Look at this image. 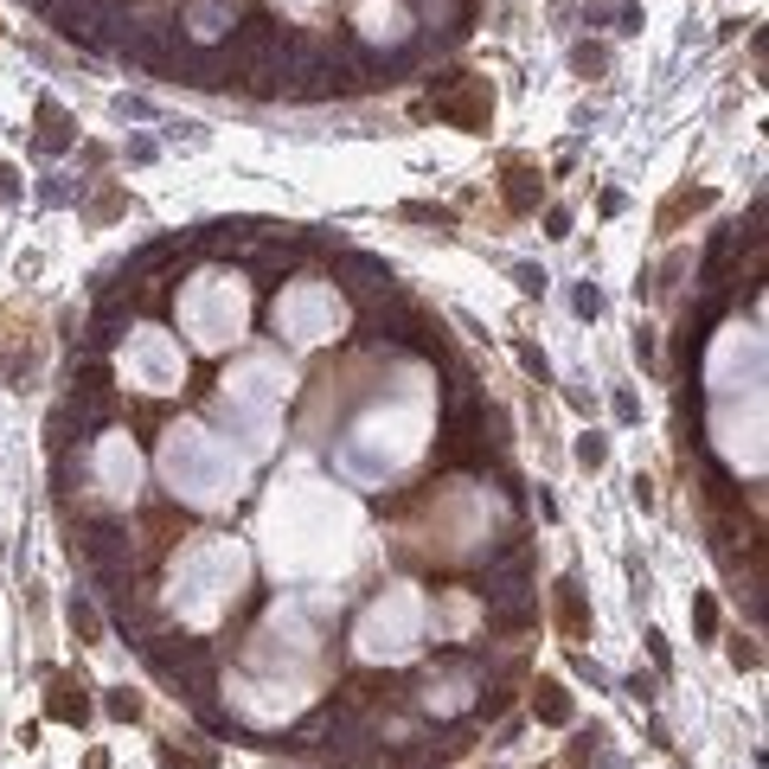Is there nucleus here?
Masks as SVG:
<instances>
[{"mask_svg":"<svg viewBox=\"0 0 769 769\" xmlns=\"http://www.w3.org/2000/svg\"><path fill=\"white\" fill-rule=\"evenodd\" d=\"M136 379L148 392H167V385H174V353H167L161 334H141L136 341Z\"/></svg>","mask_w":769,"mask_h":769,"instance_id":"5","label":"nucleus"},{"mask_svg":"<svg viewBox=\"0 0 769 769\" xmlns=\"http://www.w3.org/2000/svg\"><path fill=\"white\" fill-rule=\"evenodd\" d=\"M469 687H475V674H469V667L430 674V680L418 687V705H423V712H462V705H469Z\"/></svg>","mask_w":769,"mask_h":769,"instance_id":"4","label":"nucleus"},{"mask_svg":"<svg viewBox=\"0 0 769 769\" xmlns=\"http://www.w3.org/2000/svg\"><path fill=\"white\" fill-rule=\"evenodd\" d=\"M59 725H84L90 718V687L77 680V674H65V680H52V705H46Z\"/></svg>","mask_w":769,"mask_h":769,"instance_id":"6","label":"nucleus"},{"mask_svg":"<svg viewBox=\"0 0 769 769\" xmlns=\"http://www.w3.org/2000/svg\"><path fill=\"white\" fill-rule=\"evenodd\" d=\"M603 456H610V449H603V436H584V449H577V462H584V469H603Z\"/></svg>","mask_w":769,"mask_h":769,"instance_id":"13","label":"nucleus"},{"mask_svg":"<svg viewBox=\"0 0 769 769\" xmlns=\"http://www.w3.org/2000/svg\"><path fill=\"white\" fill-rule=\"evenodd\" d=\"M411 648H418V603L411 597H385L366 616V629H359V654L366 661H405Z\"/></svg>","mask_w":769,"mask_h":769,"instance_id":"2","label":"nucleus"},{"mask_svg":"<svg viewBox=\"0 0 769 769\" xmlns=\"http://www.w3.org/2000/svg\"><path fill=\"white\" fill-rule=\"evenodd\" d=\"M161 462H167V482L180 494H193V500H218V494H231V482H238V469L212 449L200 430H174L167 449H161Z\"/></svg>","mask_w":769,"mask_h":769,"instance_id":"1","label":"nucleus"},{"mask_svg":"<svg viewBox=\"0 0 769 769\" xmlns=\"http://www.w3.org/2000/svg\"><path fill=\"white\" fill-rule=\"evenodd\" d=\"M161 769H212V751H174V744H161Z\"/></svg>","mask_w":769,"mask_h":769,"instance_id":"10","label":"nucleus"},{"mask_svg":"<svg viewBox=\"0 0 769 769\" xmlns=\"http://www.w3.org/2000/svg\"><path fill=\"white\" fill-rule=\"evenodd\" d=\"M693 623H700V635L718 629V603H712V597H700V603H693Z\"/></svg>","mask_w":769,"mask_h":769,"instance_id":"14","label":"nucleus"},{"mask_svg":"<svg viewBox=\"0 0 769 769\" xmlns=\"http://www.w3.org/2000/svg\"><path fill=\"white\" fill-rule=\"evenodd\" d=\"M520 289H526V295H546V270H533V264H526V270H520Z\"/></svg>","mask_w":769,"mask_h":769,"instance_id":"15","label":"nucleus"},{"mask_svg":"<svg viewBox=\"0 0 769 769\" xmlns=\"http://www.w3.org/2000/svg\"><path fill=\"white\" fill-rule=\"evenodd\" d=\"M533 712H539L546 725H571V693H564L559 680H539V687H533Z\"/></svg>","mask_w":769,"mask_h":769,"instance_id":"8","label":"nucleus"},{"mask_svg":"<svg viewBox=\"0 0 769 769\" xmlns=\"http://www.w3.org/2000/svg\"><path fill=\"white\" fill-rule=\"evenodd\" d=\"M559 629L577 641V635L590 629V616H584V590H577V577H559Z\"/></svg>","mask_w":769,"mask_h":769,"instance_id":"7","label":"nucleus"},{"mask_svg":"<svg viewBox=\"0 0 769 769\" xmlns=\"http://www.w3.org/2000/svg\"><path fill=\"white\" fill-rule=\"evenodd\" d=\"M20 187H13V167H0V200H13Z\"/></svg>","mask_w":769,"mask_h":769,"instance_id":"17","label":"nucleus"},{"mask_svg":"<svg viewBox=\"0 0 769 769\" xmlns=\"http://www.w3.org/2000/svg\"><path fill=\"white\" fill-rule=\"evenodd\" d=\"M110 718H141V700L123 687V693H110Z\"/></svg>","mask_w":769,"mask_h":769,"instance_id":"12","label":"nucleus"},{"mask_svg":"<svg viewBox=\"0 0 769 769\" xmlns=\"http://www.w3.org/2000/svg\"><path fill=\"white\" fill-rule=\"evenodd\" d=\"M334 321H341V302L328 289H295V295H282V308H277V328H289L295 341H321Z\"/></svg>","mask_w":769,"mask_h":769,"instance_id":"3","label":"nucleus"},{"mask_svg":"<svg viewBox=\"0 0 769 769\" xmlns=\"http://www.w3.org/2000/svg\"><path fill=\"white\" fill-rule=\"evenodd\" d=\"M507 206H513V212H533V206H539V193H533V174H526V161H507Z\"/></svg>","mask_w":769,"mask_h":769,"instance_id":"9","label":"nucleus"},{"mask_svg":"<svg viewBox=\"0 0 769 769\" xmlns=\"http://www.w3.org/2000/svg\"><path fill=\"white\" fill-rule=\"evenodd\" d=\"M270 769H282V764H270Z\"/></svg>","mask_w":769,"mask_h":769,"instance_id":"18","label":"nucleus"},{"mask_svg":"<svg viewBox=\"0 0 769 769\" xmlns=\"http://www.w3.org/2000/svg\"><path fill=\"white\" fill-rule=\"evenodd\" d=\"M71 629L97 641V635H103V623H97V610H90V603H71Z\"/></svg>","mask_w":769,"mask_h":769,"instance_id":"11","label":"nucleus"},{"mask_svg":"<svg viewBox=\"0 0 769 769\" xmlns=\"http://www.w3.org/2000/svg\"><path fill=\"white\" fill-rule=\"evenodd\" d=\"M597 308H603V295H597V289L584 282V289H577V315H597Z\"/></svg>","mask_w":769,"mask_h":769,"instance_id":"16","label":"nucleus"}]
</instances>
